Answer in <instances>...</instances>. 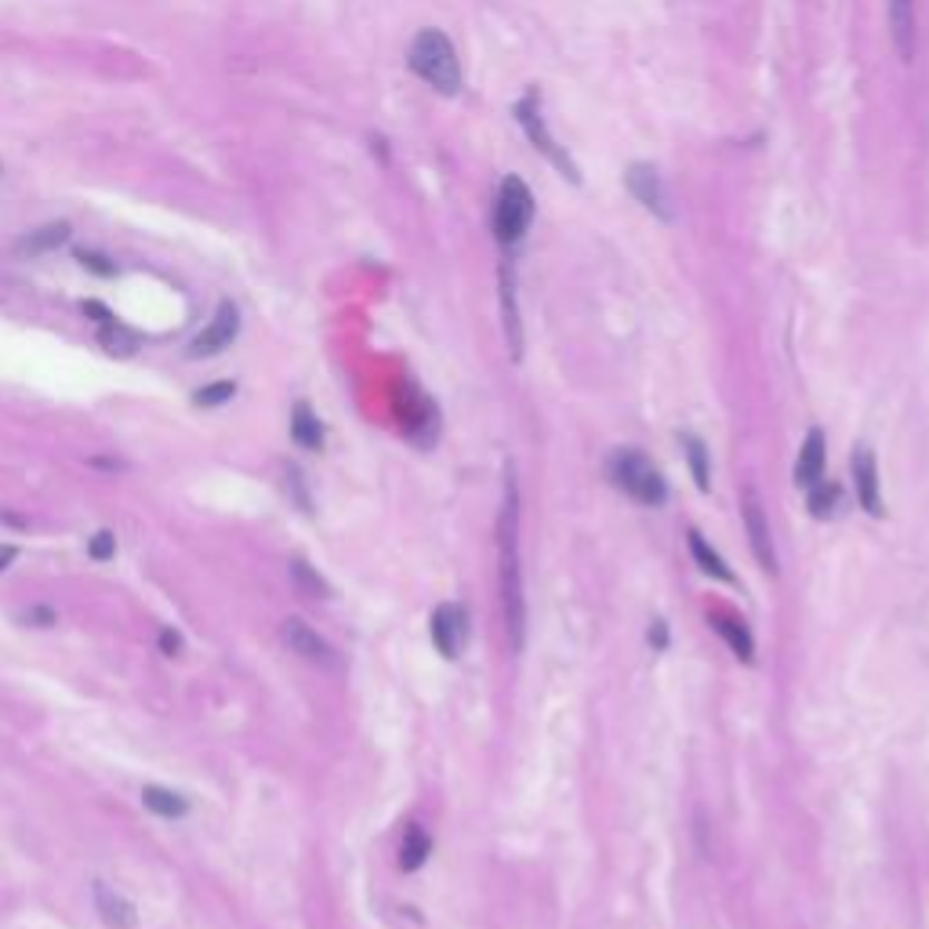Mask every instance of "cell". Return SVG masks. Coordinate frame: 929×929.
<instances>
[{"label":"cell","instance_id":"277c9868","mask_svg":"<svg viewBox=\"0 0 929 929\" xmlns=\"http://www.w3.org/2000/svg\"><path fill=\"white\" fill-rule=\"evenodd\" d=\"M534 221V197L520 175H508L502 189H497L494 204V237L502 244V251H516L520 240L526 237Z\"/></svg>","mask_w":929,"mask_h":929},{"label":"cell","instance_id":"f546056e","mask_svg":"<svg viewBox=\"0 0 929 929\" xmlns=\"http://www.w3.org/2000/svg\"><path fill=\"white\" fill-rule=\"evenodd\" d=\"M22 621H30V625L37 629H51V625H59V617H55V610L51 606H30L22 614Z\"/></svg>","mask_w":929,"mask_h":929},{"label":"cell","instance_id":"7a4b0ae2","mask_svg":"<svg viewBox=\"0 0 929 929\" xmlns=\"http://www.w3.org/2000/svg\"><path fill=\"white\" fill-rule=\"evenodd\" d=\"M407 66L414 77H422L428 88H436L439 95H457L462 91V62L457 51L447 40V33L439 30H422L411 40Z\"/></svg>","mask_w":929,"mask_h":929},{"label":"cell","instance_id":"3957f363","mask_svg":"<svg viewBox=\"0 0 929 929\" xmlns=\"http://www.w3.org/2000/svg\"><path fill=\"white\" fill-rule=\"evenodd\" d=\"M606 476L617 491H625L632 502H640V505L658 508L664 497H669V487H664V476L658 473V465L635 447H621L610 454Z\"/></svg>","mask_w":929,"mask_h":929},{"label":"cell","instance_id":"1f68e13d","mask_svg":"<svg viewBox=\"0 0 929 929\" xmlns=\"http://www.w3.org/2000/svg\"><path fill=\"white\" fill-rule=\"evenodd\" d=\"M85 316H95V324H99V327L109 324V320H117V316L109 313L102 302H85Z\"/></svg>","mask_w":929,"mask_h":929},{"label":"cell","instance_id":"e0dca14e","mask_svg":"<svg viewBox=\"0 0 929 929\" xmlns=\"http://www.w3.org/2000/svg\"><path fill=\"white\" fill-rule=\"evenodd\" d=\"M290 436L305 451H324V425L309 404H295V411H290Z\"/></svg>","mask_w":929,"mask_h":929},{"label":"cell","instance_id":"5bb4252c","mask_svg":"<svg viewBox=\"0 0 929 929\" xmlns=\"http://www.w3.org/2000/svg\"><path fill=\"white\" fill-rule=\"evenodd\" d=\"M91 893H95V911H99V919L109 929H135L138 911L128 897H120L113 886H106V882H95Z\"/></svg>","mask_w":929,"mask_h":929},{"label":"cell","instance_id":"d4e9b609","mask_svg":"<svg viewBox=\"0 0 929 929\" xmlns=\"http://www.w3.org/2000/svg\"><path fill=\"white\" fill-rule=\"evenodd\" d=\"M679 439H683V451H686V462H690V473H693V483H698V491H709V447H704L693 433H683Z\"/></svg>","mask_w":929,"mask_h":929},{"label":"cell","instance_id":"44dd1931","mask_svg":"<svg viewBox=\"0 0 929 929\" xmlns=\"http://www.w3.org/2000/svg\"><path fill=\"white\" fill-rule=\"evenodd\" d=\"M428 850H433V839H428V831L418 828V824H411L407 836H404V846H399V868H404V871H418L428 861Z\"/></svg>","mask_w":929,"mask_h":929},{"label":"cell","instance_id":"6da1fadb","mask_svg":"<svg viewBox=\"0 0 929 929\" xmlns=\"http://www.w3.org/2000/svg\"><path fill=\"white\" fill-rule=\"evenodd\" d=\"M497 585H502L508 646L520 654L526 635V600H523V571H520V487L512 468L505 473V505H502V516H497Z\"/></svg>","mask_w":929,"mask_h":929},{"label":"cell","instance_id":"8fae6325","mask_svg":"<svg viewBox=\"0 0 929 929\" xmlns=\"http://www.w3.org/2000/svg\"><path fill=\"white\" fill-rule=\"evenodd\" d=\"M625 182H629V192L635 200H640L650 215H658L664 221H672V207H669V192H664L661 186V175L654 164H632L629 175H625Z\"/></svg>","mask_w":929,"mask_h":929},{"label":"cell","instance_id":"836d02e7","mask_svg":"<svg viewBox=\"0 0 929 929\" xmlns=\"http://www.w3.org/2000/svg\"><path fill=\"white\" fill-rule=\"evenodd\" d=\"M0 171H4V164H0Z\"/></svg>","mask_w":929,"mask_h":929},{"label":"cell","instance_id":"52a82bcc","mask_svg":"<svg viewBox=\"0 0 929 929\" xmlns=\"http://www.w3.org/2000/svg\"><path fill=\"white\" fill-rule=\"evenodd\" d=\"M237 335H240V309L226 298V302H218L211 324H207V327L200 330V335L189 342V356H192V359H204V356L226 353L229 345L237 342Z\"/></svg>","mask_w":929,"mask_h":929},{"label":"cell","instance_id":"9c48e42d","mask_svg":"<svg viewBox=\"0 0 929 929\" xmlns=\"http://www.w3.org/2000/svg\"><path fill=\"white\" fill-rule=\"evenodd\" d=\"M741 516H744V531L748 541H752V552L759 566L767 574H778V556H773V537H770V523H767V512H762V502L755 487H744L741 491Z\"/></svg>","mask_w":929,"mask_h":929},{"label":"cell","instance_id":"5b68a950","mask_svg":"<svg viewBox=\"0 0 929 929\" xmlns=\"http://www.w3.org/2000/svg\"><path fill=\"white\" fill-rule=\"evenodd\" d=\"M396 414H399V425H404V433L418 443V447H433L436 436H439V411L436 404L428 399L418 385H404V389L396 393Z\"/></svg>","mask_w":929,"mask_h":929},{"label":"cell","instance_id":"30bf717a","mask_svg":"<svg viewBox=\"0 0 929 929\" xmlns=\"http://www.w3.org/2000/svg\"><path fill=\"white\" fill-rule=\"evenodd\" d=\"M433 643L443 658H457L468 643V614L462 603H443L433 614Z\"/></svg>","mask_w":929,"mask_h":929},{"label":"cell","instance_id":"7402d4cb","mask_svg":"<svg viewBox=\"0 0 929 929\" xmlns=\"http://www.w3.org/2000/svg\"><path fill=\"white\" fill-rule=\"evenodd\" d=\"M99 345H102V349H106L109 356L128 359V356H135V353H138V335H135V330L123 327V324L109 320V324H102V327H99Z\"/></svg>","mask_w":929,"mask_h":929},{"label":"cell","instance_id":"83f0119b","mask_svg":"<svg viewBox=\"0 0 929 929\" xmlns=\"http://www.w3.org/2000/svg\"><path fill=\"white\" fill-rule=\"evenodd\" d=\"M88 556L99 560V563L113 560V556H117V537L109 534V531H99L95 537H88Z\"/></svg>","mask_w":929,"mask_h":929},{"label":"cell","instance_id":"ac0fdd59","mask_svg":"<svg viewBox=\"0 0 929 929\" xmlns=\"http://www.w3.org/2000/svg\"><path fill=\"white\" fill-rule=\"evenodd\" d=\"M66 240H69V226H66V221H51V226H40L33 233H26V237L16 244V251L37 258V255H45V251H55V247H62Z\"/></svg>","mask_w":929,"mask_h":929},{"label":"cell","instance_id":"2e32d148","mask_svg":"<svg viewBox=\"0 0 929 929\" xmlns=\"http://www.w3.org/2000/svg\"><path fill=\"white\" fill-rule=\"evenodd\" d=\"M712 621V629L723 635V640L730 643V650L738 654L741 661H752L755 658V640H752V632H748V625L741 617H733L727 614V610H715V614L709 617Z\"/></svg>","mask_w":929,"mask_h":929},{"label":"cell","instance_id":"cb8c5ba5","mask_svg":"<svg viewBox=\"0 0 929 929\" xmlns=\"http://www.w3.org/2000/svg\"><path fill=\"white\" fill-rule=\"evenodd\" d=\"M686 537H690V556L698 560V566H701L704 574H712V577H719V581H733V574L727 571V563L719 560V552L709 548V541H704L698 531H690Z\"/></svg>","mask_w":929,"mask_h":929},{"label":"cell","instance_id":"4316f807","mask_svg":"<svg viewBox=\"0 0 929 929\" xmlns=\"http://www.w3.org/2000/svg\"><path fill=\"white\" fill-rule=\"evenodd\" d=\"M284 487H287V494L298 502V508H302V512H313L309 491H305V480H302V468H295V465H287V468H284Z\"/></svg>","mask_w":929,"mask_h":929},{"label":"cell","instance_id":"d6a6232c","mask_svg":"<svg viewBox=\"0 0 929 929\" xmlns=\"http://www.w3.org/2000/svg\"><path fill=\"white\" fill-rule=\"evenodd\" d=\"M11 560H16V548L4 545V548H0V571H8V563H11Z\"/></svg>","mask_w":929,"mask_h":929},{"label":"cell","instance_id":"484cf974","mask_svg":"<svg viewBox=\"0 0 929 929\" xmlns=\"http://www.w3.org/2000/svg\"><path fill=\"white\" fill-rule=\"evenodd\" d=\"M237 396V382H215V385H204L192 396V404L197 407H218V404H229V399Z\"/></svg>","mask_w":929,"mask_h":929},{"label":"cell","instance_id":"d6986e66","mask_svg":"<svg viewBox=\"0 0 929 929\" xmlns=\"http://www.w3.org/2000/svg\"><path fill=\"white\" fill-rule=\"evenodd\" d=\"M142 802H146V810H152L157 817H168V821L189 813V799L171 792V788H160V784H146L142 788Z\"/></svg>","mask_w":929,"mask_h":929},{"label":"cell","instance_id":"ba28073f","mask_svg":"<svg viewBox=\"0 0 929 929\" xmlns=\"http://www.w3.org/2000/svg\"><path fill=\"white\" fill-rule=\"evenodd\" d=\"M284 643L290 646V654H298L302 661H309L316 664V669H338L342 658H338V650L330 646L327 640L316 629L305 625L302 617H287L284 621Z\"/></svg>","mask_w":929,"mask_h":929},{"label":"cell","instance_id":"ffe728a7","mask_svg":"<svg viewBox=\"0 0 929 929\" xmlns=\"http://www.w3.org/2000/svg\"><path fill=\"white\" fill-rule=\"evenodd\" d=\"M807 508H810V516L813 520H831L839 512L842 505V491H839V483H828V480H817L813 487H807Z\"/></svg>","mask_w":929,"mask_h":929},{"label":"cell","instance_id":"603a6c76","mask_svg":"<svg viewBox=\"0 0 929 929\" xmlns=\"http://www.w3.org/2000/svg\"><path fill=\"white\" fill-rule=\"evenodd\" d=\"M290 581H295V589L302 595H309V600H327L330 585L316 574V566H309L305 560H290Z\"/></svg>","mask_w":929,"mask_h":929},{"label":"cell","instance_id":"7c38bea8","mask_svg":"<svg viewBox=\"0 0 929 929\" xmlns=\"http://www.w3.org/2000/svg\"><path fill=\"white\" fill-rule=\"evenodd\" d=\"M853 483H857V502L868 516H882V491H879V462L871 447L853 451Z\"/></svg>","mask_w":929,"mask_h":929},{"label":"cell","instance_id":"8992f818","mask_svg":"<svg viewBox=\"0 0 929 929\" xmlns=\"http://www.w3.org/2000/svg\"><path fill=\"white\" fill-rule=\"evenodd\" d=\"M516 120L523 123V131H526V138H531L534 142V149H541L545 152V157L556 164V168L571 178V182H577V168H574V160L566 157V152L556 146V138L548 135V128H545V117H541V95H537V88H531L523 95V99L516 102Z\"/></svg>","mask_w":929,"mask_h":929},{"label":"cell","instance_id":"4dcf8cb0","mask_svg":"<svg viewBox=\"0 0 929 929\" xmlns=\"http://www.w3.org/2000/svg\"><path fill=\"white\" fill-rule=\"evenodd\" d=\"M160 650L168 658H178V654H182V635H178L175 629H164L160 632Z\"/></svg>","mask_w":929,"mask_h":929},{"label":"cell","instance_id":"4fadbf2b","mask_svg":"<svg viewBox=\"0 0 929 929\" xmlns=\"http://www.w3.org/2000/svg\"><path fill=\"white\" fill-rule=\"evenodd\" d=\"M886 19H890L897 55L905 62H911L915 45H919V30H915V0H886Z\"/></svg>","mask_w":929,"mask_h":929},{"label":"cell","instance_id":"f1b7e54d","mask_svg":"<svg viewBox=\"0 0 929 929\" xmlns=\"http://www.w3.org/2000/svg\"><path fill=\"white\" fill-rule=\"evenodd\" d=\"M77 261L80 266H85L88 273H95V276H117V261H109L106 255H99V251H77Z\"/></svg>","mask_w":929,"mask_h":929},{"label":"cell","instance_id":"9a60e30c","mask_svg":"<svg viewBox=\"0 0 929 929\" xmlns=\"http://www.w3.org/2000/svg\"><path fill=\"white\" fill-rule=\"evenodd\" d=\"M824 433L821 428H810L807 439H802L799 462H795V483L799 487H813L817 480L824 476Z\"/></svg>","mask_w":929,"mask_h":929}]
</instances>
